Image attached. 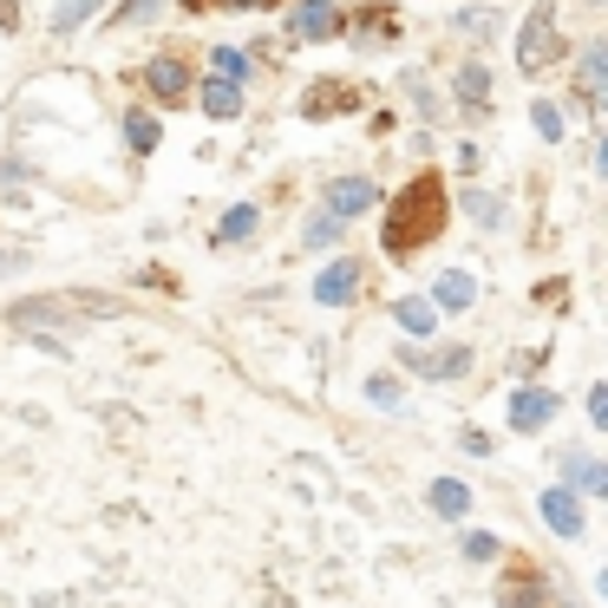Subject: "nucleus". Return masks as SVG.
<instances>
[{
	"label": "nucleus",
	"mask_w": 608,
	"mask_h": 608,
	"mask_svg": "<svg viewBox=\"0 0 608 608\" xmlns=\"http://www.w3.org/2000/svg\"><path fill=\"white\" fill-rule=\"evenodd\" d=\"M445 216H452V203H445V177H439V171H419L400 197H393L387 223H380V243H387V256H412V249L439 243Z\"/></svg>",
	"instance_id": "1"
},
{
	"label": "nucleus",
	"mask_w": 608,
	"mask_h": 608,
	"mask_svg": "<svg viewBox=\"0 0 608 608\" xmlns=\"http://www.w3.org/2000/svg\"><path fill=\"white\" fill-rule=\"evenodd\" d=\"M85 315H118V301L112 295H33V301L13 308L20 328H33V321H85Z\"/></svg>",
	"instance_id": "2"
},
{
	"label": "nucleus",
	"mask_w": 608,
	"mask_h": 608,
	"mask_svg": "<svg viewBox=\"0 0 608 608\" xmlns=\"http://www.w3.org/2000/svg\"><path fill=\"white\" fill-rule=\"evenodd\" d=\"M556 60H563V27H556L549 7H530V13H524V33H517V66L549 72Z\"/></svg>",
	"instance_id": "3"
},
{
	"label": "nucleus",
	"mask_w": 608,
	"mask_h": 608,
	"mask_svg": "<svg viewBox=\"0 0 608 608\" xmlns=\"http://www.w3.org/2000/svg\"><path fill=\"white\" fill-rule=\"evenodd\" d=\"M288 27H295V40H334L340 27H347V13H340L334 0H295Z\"/></svg>",
	"instance_id": "4"
},
{
	"label": "nucleus",
	"mask_w": 608,
	"mask_h": 608,
	"mask_svg": "<svg viewBox=\"0 0 608 608\" xmlns=\"http://www.w3.org/2000/svg\"><path fill=\"white\" fill-rule=\"evenodd\" d=\"M360 105V92L347 85V79H315L308 92H301V112L308 118H340V112H353Z\"/></svg>",
	"instance_id": "5"
},
{
	"label": "nucleus",
	"mask_w": 608,
	"mask_h": 608,
	"mask_svg": "<svg viewBox=\"0 0 608 608\" xmlns=\"http://www.w3.org/2000/svg\"><path fill=\"white\" fill-rule=\"evenodd\" d=\"M144 85H151L164 105H177V99L190 92V66H184L177 53H157V60H144Z\"/></svg>",
	"instance_id": "6"
},
{
	"label": "nucleus",
	"mask_w": 608,
	"mask_h": 608,
	"mask_svg": "<svg viewBox=\"0 0 608 608\" xmlns=\"http://www.w3.org/2000/svg\"><path fill=\"white\" fill-rule=\"evenodd\" d=\"M497 602L504 608H543V576L530 563H511V569L497 576Z\"/></svg>",
	"instance_id": "7"
},
{
	"label": "nucleus",
	"mask_w": 608,
	"mask_h": 608,
	"mask_svg": "<svg viewBox=\"0 0 608 608\" xmlns=\"http://www.w3.org/2000/svg\"><path fill=\"white\" fill-rule=\"evenodd\" d=\"M353 288H360V269L340 256V262H328V269L315 275V301L321 308H340V301H353Z\"/></svg>",
	"instance_id": "8"
},
{
	"label": "nucleus",
	"mask_w": 608,
	"mask_h": 608,
	"mask_svg": "<svg viewBox=\"0 0 608 608\" xmlns=\"http://www.w3.org/2000/svg\"><path fill=\"white\" fill-rule=\"evenodd\" d=\"M556 419V393H543V387H524L517 400H511V425L517 432H543Z\"/></svg>",
	"instance_id": "9"
},
{
	"label": "nucleus",
	"mask_w": 608,
	"mask_h": 608,
	"mask_svg": "<svg viewBox=\"0 0 608 608\" xmlns=\"http://www.w3.org/2000/svg\"><path fill=\"white\" fill-rule=\"evenodd\" d=\"M543 524H549L556 537H583V504H576V491H543Z\"/></svg>",
	"instance_id": "10"
},
{
	"label": "nucleus",
	"mask_w": 608,
	"mask_h": 608,
	"mask_svg": "<svg viewBox=\"0 0 608 608\" xmlns=\"http://www.w3.org/2000/svg\"><path fill=\"white\" fill-rule=\"evenodd\" d=\"M373 197H380V190H373L367 177H340V184H328V209H334L340 223L360 216V209H373Z\"/></svg>",
	"instance_id": "11"
},
{
	"label": "nucleus",
	"mask_w": 608,
	"mask_h": 608,
	"mask_svg": "<svg viewBox=\"0 0 608 608\" xmlns=\"http://www.w3.org/2000/svg\"><path fill=\"white\" fill-rule=\"evenodd\" d=\"M602 85H608V47H589L583 53V72H576V99L596 112L602 105Z\"/></svg>",
	"instance_id": "12"
},
{
	"label": "nucleus",
	"mask_w": 608,
	"mask_h": 608,
	"mask_svg": "<svg viewBox=\"0 0 608 608\" xmlns=\"http://www.w3.org/2000/svg\"><path fill=\"white\" fill-rule=\"evenodd\" d=\"M203 112H209V118H236V112H243L236 79H209V85H203Z\"/></svg>",
	"instance_id": "13"
},
{
	"label": "nucleus",
	"mask_w": 608,
	"mask_h": 608,
	"mask_svg": "<svg viewBox=\"0 0 608 608\" xmlns=\"http://www.w3.org/2000/svg\"><path fill=\"white\" fill-rule=\"evenodd\" d=\"M412 367L432 373V380H458V373L472 367V353H465V347H452V353H412Z\"/></svg>",
	"instance_id": "14"
},
{
	"label": "nucleus",
	"mask_w": 608,
	"mask_h": 608,
	"mask_svg": "<svg viewBox=\"0 0 608 608\" xmlns=\"http://www.w3.org/2000/svg\"><path fill=\"white\" fill-rule=\"evenodd\" d=\"M432 511H439V517H465V511H472V491H465L458 477H439V484H432Z\"/></svg>",
	"instance_id": "15"
},
{
	"label": "nucleus",
	"mask_w": 608,
	"mask_h": 608,
	"mask_svg": "<svg viewBox=\"0 0 608 608\" xmlns=\"http://www.w3.org/2000/svg\"><path fill=\"white\" fill-rule=\"evenodd\" d=\"M439 301H445V308H472V301H477V281L465 269H445V275H439Z\"/></svg>",
	"instance_id": "16"
},
{
	"label": "nucleus",
	"mask_w": 608,
	"mask_h": 608,
	"mask_svg": "<svg viewBox=\"0 0 608 608\" xmlns=\"http://www.w3.org/2000/svg\"><path fill=\"white\" fill-rule=\"evenodd\" d=\"M393 321H400L405 334L412 340H425L432 334V328H439V315H432V301H400V315H393Z\"/></svg>",
	"instance_id": "17"
},
{
	"label": "nucleus",
	"mask_w": 608,
	"mask_h": 608,
	"mask_svg": "<svg viewBox=\"0 0 608 608\" xmlns=\"http://www.w3.org/2000/svg\"><path fill=\"white\" fill-rule=\"evenodd\" d=\"M484 92H491V72H484V66H465V72H458V99H465L472 112H484Z\"/></svg>",
	"instance_id": "18"
},
{
	"label": "nucleus",
	"mask_w": 608,
	"mask_h": 608,
	"mask_svg": "<svg viewBox=\"0 0 608 608\" xmlns=\"http://www.w3.org/2000/svg\"><path fill=\"white\" fill-rule=\"evenodd\" d=\"M249 236H256V209H249V203H236V209L223 216V243H249Z\"/></svg>",
	"instance_id": "19"
},
{
	"label": "nucleus",
	"mask_w": 608,
	"mask_h": 608,
	"mask_svg": "<svg viewBox=\"0 0 608 608\" xmlns=\"http://www.w3.org/2000/svg\"><path fill=\"white\" fill-rule=\"evenodd\" d=\"M125 137H132V151H157V118L151 112H132L125 118Z\"/></svg>",
	"instance_id": "20"
},
{
	"label": "nucleus",
	"mask_w": 608,
	"mask_h": 608,
	"mask_svg": "<svg viewBox=\"0 0 608 608\" xmlns=\"http://www.w3.org/2000/svg\"><path fill=\"white\" fill-rule=\"evenodd\" d=\"M209 66H216V79H243V72H249V60H243L236 47H216V53H209Z\"/></svg>",
	"instance_id": "21"
},
{
	"label": "nucleus",
	"mask_w": 608,
	"mask_h": 608,
	"mask_svg": "<svg viewBox=\"0 0 608 608\" xmlns=\"http://www.w3.org/2000/svg\"><path fill=\"white\" fill-rule=\"evenodd\" d=\"M334 236H340V216L334 209H321V216L308 223V243H334Z\"/></svg>",
	"instance_id": "22"
},
{
	"label": "nucleus",
	"mask_w": 608,
	"mask_h": 608,
	"mask_svg": "<svg viewBox=\"0 0 608 608\" xmlns=\"http://www.w3.org/2000/svg\"><path fill=\"white\" fill-rule=\"evenodd\" d=\"M92 7H99V0H60V13H53V27H79V20H85Z\"/></svg>",
	"instance_id": "23"
},
{
	"label": "nucleus",
	"mask_w": 608,
	"mask_h": 608,
	"mask_svg": "<svg viewBox=\"0 0 608 608\" xmlns=\"http://www.w3.org/2000/svg\"><path fill=\"white\" fill-rule=\"evenodd\" d=\"M530 112H537V132L543 137H563V112H556L549 99H543V105H530Z\"/></svg>",
	"instance_id": "24"
},
{
	"label": "nucleus",
	"mask_w": 608,
	"mask_h": 608,
	"mask_svg": "<svg viewBox=\"0 0 608 608\" xmlns=\"http://www.w3.org/2000/svg\"><path fill=\"white\" fill-rule=\"evenodd\" d=\"M569 465H576V484H583V491H608V472H602V465H583V458H569Z\"/></svg>",
	"instance_id": "25"
},
{
	"label": "nucleus",
	"mask_w": 608,
	"mask_h": 608,
	"mask_svg": "<svg viewBox=\"0 0 608 608\" xmlns=\"http://www.w3.org/2000/svg\"><path fill=\"white\" fill-rule=\"evenodd\" d=\"M465 209H472V216L484 223V229L497 223V197H484V190H472V197H465Z\"/></svg>",
	"instance_id": "26"
},
{
	"label": "nucleus",
	"mask_w": 608,
	"mask_h": 608,
	"mask_svg": "<svg viewBox=\"0 0 608 608\" xmlns=\"http://www.w3.org/2000/svg\"><path fill=\"white\" fill-rule=\"evenodd\" d=\"M367 400H373V405H387V412H393V405H400V387H393V380H373V387H367Z\"/></svg>",
	"instance_id": "27"
},
{
	"label": "nucleus",
	"mask_w": 608,
	"mask_h": 608,
	"mask_svg": "<svg viewBox=\"0 0 608 608\" xmlns=\"http://www.w3.org/2000/svg\"><path fill=\"white\" fill-rule=\"evenodd\" d=\"M465 556H472V563H491V556H497V543H491V537H465Z\"/></svg>",
	"instance_id": "28"
},
{
	"label": "nucleus",
	"mask_w": 608,
	"mask_h": 608,
	"mask_svg": "<svg viewBox=\"0 0 608 608\" xmlns=\"http://www.w3.org/2000/svg\"><path fill=\"white\" fill-rule=\"evenodd\" d=\"M589 419H596V425H608V387H589Z\"/></svg>",
	"instance_id": "29"
},
{
	"label": "nucleus",
	"mask_w": 608,
	"mask_h": 608,
	"mask_svg": "<svg viewBox=\"0 0 608 608\" xmlns=\"http://www.w3.org/2000/svg\"><path fill=\"white\" fill-rule=\"evenodd\" d=\"M151 7H157V0H125V13H118V20H151Z\"/></svg>",
	"instance_id": "30"
},
{
	"label": "nucleus",
	"mask_w": 608,
	"mask_h": 608,
	"mask_svg": "<svg viewBox=\"0 0 608 608\" xmlns=\"http://www.w3.org/2000/svg\"><path fill=\"white\" fill-rule=\"evenodd\" d=\"M13 27H20V7H13V0H0V33H13Z\"/></svg>",
	"instance_id": "31"
},
{
	"label": "nucleus",
	"mask_w": 608,
	"mask_h": 608,
	"mask_svg": "<svg viewBox=\"0 0 608 608\" xmlns=\"http://www.w3.org/2000/svg\"><path fill=\"white\" fill-rule=\"evenodd\" d=\"M190 13H216V7H243V0H184Z\"/></svg>",
	"instance_id": "32"
},
{
	"label": "nucleus",
	"mask_w": 608,
	"mask_h": 608,
	"mask_svg": "<svg viewBox=\"0 0 608 608\" xmlns=\"http://www.w3.org/2000/svg\"><path fill=\"white\" fill-rule=\"evenodd\" d=\"M589 7H596V0H589Z\"/></svg>",
	"instance_id": "33"
}]
</instances>
